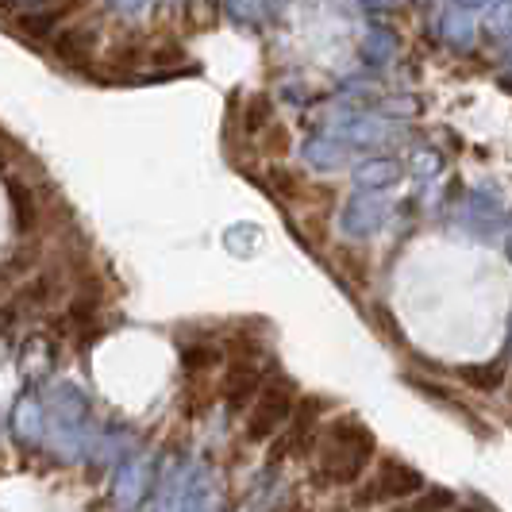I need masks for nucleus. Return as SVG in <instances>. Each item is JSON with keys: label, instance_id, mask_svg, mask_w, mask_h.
I'll return each instance as SVG.
<instances>
[{"label": "nucleus", "instance_id": "f257e3e1", "mask_svg": "<svg viewBox=\"0 0 512 512\" xmlns=\"http://www.w3.org/2000/svg\"><path fill=\"white\" fill-rule=\"evenodd\" d=\"M312 459L324 486H359L378 459V439L359 416H335L328 424H320Z\"/></svg>", "mask_w": 512, "mask_h": 512}, {"label": "nucleus", "instance_id": "7ed1b4c3", "mask_svg": "<svg viewBox=\"0 0 512 512\" xmlns=\"http://www.w3.org/2000/svg\"><path fill=\"white\" fill-rule=\"evenodd\" d=\"M297 385L289 378H266V385L258 389L255 405L247 409V439L262 443V439H274L289 424V416L297 409Z\"/></svg>", "mask_w": 512, "mask_h": 512}, {"label": "nucleus", "instance_id": "423d86ee", "mask_svg": "<svg viewBox=\"0 0 512 512\" xmlns=\"http://www.w3.org/2000/svg\"><path fill=\"white\" fill-rule=\"evenodd\" d=\"M455 374H459L462 385H470V389H478V393H493V389L505 385L509 366L501 359H493V362H478V366H459Z\"/></svg>", "mask_w": 512, "mask_h": 512}, {"label": "nucleus", "instance_id": "f03ea898", "mask_svg": "<svg viewBox=\"0 0 512 512\" xmlns=\"http://www.w3.org/2000/svg\"><path fill=\"white\" fill-rule=\"evenodd\" d=\"M424 489V474L401 459H382L370 466V474L355 489V509H378V505H397L409 501L412 493Z\"/></svg>", "mask_w": 512, "mask_h": 512}, {"label": "nucleus", "instance_id": "20e7f679", "mask_svg": "<svg viewBox=\"0 0 512 512\" xmlns=\"http://www.w3.org/2000/svg\"><path fill=\"white\" fill-rule=\"evenodd\" d=\"M324 401L320 397H301L297 409L289 416L282 432L274 436V447H270V462H282L285 455H305L316 447V436H320V416H324Z\"/></svg>", "mask_w": 512, "mask_h": 512}, {"label": "nucleus", "instance_id": "0eeeda50", "mask_svg": "<svg viewBox=\"0 0 512 512\" xmlns=\"http://www.w3.org/2000/svg\"><path fill=\"white\" fill-rule=\"evenodd\" d=\"M332 266L335 274L343 278V282H351L355 289L370 282V262H366V251L362 247H339L332 255Z\"/></svg>", "mask_w": 512, "mask_h": 512}, {"label": "nucleus", "instance_id": "6e6552de", "mask_svg": "<svg viewBox=\"0 0 512 512\" xmlns=\"http://www.w3.org/2000/svg\"><path fill=\"white\" fill-rule=\"evenodd\" d=\"M447 509H455V493L432 486H424L420 493H412L409 501L397 505V512H447Z\"/></svg>", "mask_w": 512, "mask_h": 512}, {"label": "nucleus", "instance_id": "9d476101", "mask_svg": "<svg viewBox=\"0 0 512 512\" xmlns=\"http://www.w3.org/2000/svg\"><path fill=\"white\" fill-rule=\"evenodd\" d=\"M509 397H512V382H509Z\"/></svg>", "mask_w": 512, "mask_h": 512}, {"label": "nucleus", "instance_id": "1a4fd4ad", "mask_svg": "<svg viewBox=\"0 0 512 512\" xmlns=\"http://www.w3.org/2000/svg\"><path fill=\"white\" fill-rule=\"evenodd\" d=\"M216 362H220V347H212V343H189V347L181 351L185 374H208Z\"/></svg>", "mask_w": 512, "mask_h": 512}, {"label": "nucleus", "instance_id": "39448f33", "mask_svg": "<svg viewBox=\"0 0 512 512\" xmlns=\"http://www.w3.org/2000/svg\"><path fill=\"white\" fill-rule=\"evenodd\" d=\"M266 385V370L258 362H228L224 378H220V397L231 412H247L255 405L258 389Z\"/></svg>", "mask_w": 512, "mask_h": 512}]
</instances>
